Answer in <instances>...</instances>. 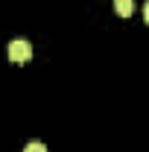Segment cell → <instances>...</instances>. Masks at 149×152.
<instances>
[{
    "label": "cell",
    "instance_id": "6da1fadb",
    "mask_svg": "<svg viewBox=\"0 0 149 152\" xmlns=\"http://www.w3.org/2000/svg\"><path fill=\"white\" fill-rule=\"evenodd\" d=\"M9 58H12L15 64H23V61H29V58H32V47H29V41H23V38H15V41L9 44Z\"/></svg>",
    "mask_w": 149,
    "mask_h": 152
},
{
    "label": "cell",
    "instance_id": "7a4b0ae2",
    "mask_svg": "<svg viewBox=\"0 0 149 152\" xmlns=\"http://www.w3.org/2000/svg\"><path fill=\"white\" fill-rule=\"evenodd\" d=\"M114 9H117V15L129 18L131 12H134V0H114Z\"/></svg>",
    "mask_w": 149,
    "mask_h": 152
},
{
    "label": "cell",
    "instance_id": "3957f363",
    "mask_svg": "<svg viewBox=\"0 0 149 152\" xmlns=\"http://www.w3.org/2000/svg\"><path fill=\"white\" fill-rule=\"evenodd\" d=\"M23 152H47V146H44L41 140H29V143L23 146Z\"/></svg>",
    "mask_w": 149,
    "mask_h": 152
},
{
    "label": "cell",
    "instance_id": "277c9868",
    "mask_svg": "<svg viewBox=\"0 0 149 152\" xmlns=\"http://www.w3.org/2000/svg\"><path fill=\"white\" fill-rule=\"evenodd\" d=\"M143 18H146V23H149V3L143 6Z\"/></svg>",
    "mask_w": 149,
    "mask_h": 152
}]
</instances>
